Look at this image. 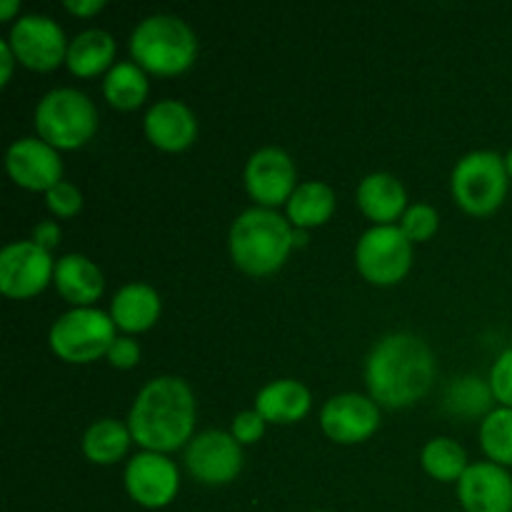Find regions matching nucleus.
Wrapping results in <instances>:
<instances>
[{"instance_id":"f257e3e1","label":"nucleus","mask_w":512,"mask_h":512,"mask_svg":"<svg viewBox=\"0 0 512 512\" xmlns=\"http://www.w3.org/2000/svg\"><path fill=\"white\" fill-rule=\"evenodd\" d=\"M365 380L375 403L385 408H408L433 385V353L418 335L393 333L370 353Z\"/></svg>"},{"instance_id":"f03ea898","label":"nucleus","mask_w":512,"mask_h":512,"mask_svg":"<svg viewBox=\"0 0 512 512\" xmlns=\"http://www.w3.org/2000/svg\"><path fill=\"white\" fill-rule=\"evenodd\" d=\"M195 425V400L180 378H155L145 385L130 410L128 428L148 453H170L190 440Z\"/></svg>"},{"instance_id":"7ed1b4c3","label":"nucleus","mask_w":512,"mask_h":512,"mask_svg":"<svg viewBox=\"0 0 512 512\" xmlns=\"http://www.w3.org/2000/svg\"><path fill=\"white\" fill-rule=\"evenodd\" d=\"M293 248V230L283 215L268 208H250L230 228V253L248 275H270L285 263Z\"/></svg>"},{"instance_id":"20e7f679","label":"nucleus","mask_w":512,"mask_h":512,"mask_svg":"<svg viewBox=\"0 0 512 512\" xmlns=\"http://www.w3.org/2000/svg\"><path fill=\"white\" fill-rule=\"evenodd\" d=\"M130 53L143 70L178 75L193 65L198 55V40L193 28L178 15H150L133 30Z\"/></svg>"},{"instance_id":"39448f33","label":"nucleus","mask_w":512,"mask_h":512,"mask_svg":"<svg viewBox=\"0 0 512 512\" xmlns=\"http://www.w3.org/2000/svg\"><path fill=\"white\" fill-rule=\"evenodd\" d=\"M35 128L53 148H80L98 128V110L80 90L55 88L35 108Z\"/></svg>"},{"instance_id":"423d86ee","label":"nucleus","mask_w":512,"mask_h":512,"mask_svg":"<svg viewBox=\"0 0 512 512\" xmlns=\"http://www.w3.org/2000/svg\"><path fill=\"white\" fill-rule=\"evenodd\" d=\"M508 178L505 158L493 150H475L455 165L453 195L468 213L490 215L508 195Z\"/></svg>"},{"instance_id":"0eeeda50","label":"nucleus","mask_w":512,"mask_h":512,"mask_svg":"<svg viewBox=\"0 0 512 512\" xmlns=\"http://www.w3.org/2000/svg\"><path fill=\"white\" fill-rule=\"evenodd\" d=\"M115 343V320L95 308H75L60 315L50 330V348L68 363H90L108 355Z\"/></svg>"},{"instance_id":"6e6552de","label":"nucleus","mask_w":512,"mask_h":512,"mask_svg":"<svg viewBox=\"0 0 512 512\" xmlns=\"http://www.w3.org/2000/svg\"><path fill=\"white\" fill-rule=\"evenodd\" d=\"M413 260L408 235L398 225H375L360 238L355 263L365 280L375 285H393L405 278Z\"/></svg>"},{"instance_id":"1a4fd4ad","label":"nucleus","mask_w":512,"mask_h":512,"mask_svg":"<svg viewBox=\"0 0 512 512\" xmlns=\"http://www.w3.org/2000/svg\"><path fill=\"white\" fill-rule=\"evenodd\" d=\"M55 275L50 250L40 248L35 240L5 245L0 253V290L8 298H30L48 285Z\"/></svg>"},{"instance_id":"9d476101","label":"nucleus","mask_w":512,"mask_h":512,"mask_svg":"<svg viewBox=\"0 0 512 512\" xmlns=\"http://www.w3.org/2000/svg\"><path fill=\"white\" fill-rule=\"evenodd\" d=\"M190 475L205 485H223L235 480L243 468V450L233 435L223 430H205L190 440L185 450Z\"/></svg>"},{"instance_id":"9b49d317","label":"nucleus","mask_w":512,"mask_h":512,"mask_svg":"<svg viewBox=\"0 0 512 512\" xmlns=\"http://www.w3.org/2000/svg\"><path fill=\"white\" fill-rule=\"evenodd\" d=\"M15 58L33 70H53L68 55L65 33L48 15H23L8 38Z\"/></svg>"},{"instance_id":"f8f14e48","label":"nucleus","mask_w":512,"mask_h":512,"mask_svg":"<svg viewBox=\"0 0 512 512\" xmlns=\"http://www.w3.org/2000/svg\"><path fill=\"white\" fill-rule=\"evenodd\" d=\"M125 488L143 508H165L178 495V468L160 453H140L125 468Z\"/></svg>"},{"instance_id":"ddd939ff","label":"nucleus","mask_w":512,"mask_h":512,"mask_svg":"<svg viewBox=\"0 0 512 512\" xmlns=\"http://www.w3.org/2000/svg\"><path fill=\"white\" fill-rule=\"evenodd\" d=\"M320 425H323L325 435L333 438L335 443H360L378 430L380 410L373 400L363 398V395H335L325 403Z\"/></svg>"},{"instance_id":"4468645a","label":"nucleus","mask_w":512,"mask_h":512,"mask_svg":"<svg viewBox=\"0 0 512 512\" xmlns=\"http://www.w3.org/2000/svg\"><path fill=\"white\" fill-rule=\"evenodd\" d=\"M245 185L260 205L273 208V205L285 203L295 193L293 160L280 148L258 150L245 168Z\"/></svg>"},{"instance_id":"2eb2a0df","label":"nucleus","mask_w":512,"mask_h":512,"mask_svg":"<svg viewBox=\"0 0 512 512\" xmlns=\"http://www.w3.org/2000/svg\"><path fill=\"white\" fill-rule=\"evenodd\" d=\"M5 165H8L10 178L28 190L48 193L63 178V163H60L55 148L38 138L15 140L5 155Z\"/></svg>"},{"instance_id":"dca6fc26","label":"nucleus","mask_w":512,"mask_h":512,"mask_svg":"<svg viewBox=\"0 0 512 512\" xmlns=\"http://www.w3.org/2000/svg\"><path fill=\"white\" fill-rule=\"evenodd\" d=\"M458 483L465 512H512V475L503 465H468Z\"/></svg>"},{"instance_id":"f3484780","label":"nucleus","mask_w":512,"mask_h":512,"mask_svg":"<svg viewBox=\"0 0 512 512\" xmlns=\"http://www.w3.org/2000/svg\"><path fill=\"white\" fill-rule=\"evenodd\" d=\"M198 123L180 100H160L145 115V135L163 150H185L195 140Z\"/></svg>"},{"instance_id":"a211bd4d","label":"nucleus","mask_w":512,"mask_h":512,"mask_svg":"<svg viewBox=\"0 0 512 512\" xmlns=\"http://www.w3.org/2000/svg\"><path fill=\"white\" fill-rule=\"evenodd\" d=\"M55 285L68 303L85 308V305L95 303L103 293V273L85 255L70 253L63 255L55 265Z\"/></svg>"},{"instance_id":"6ab92c4d","label":"nucleus","mask_w":512,"mask_h":512,"mask_svg":"<svg viewBox=\"0 0 512 512\" xmlns=\"http://www.w3.org/2000/svg\"><path fill=\"white\" fill-rule=\"evenodd\" d=\"M255 410L265 423H295L310 410V393L298 380H275L260 390Z\"/></svg>"},{"instance_id":"aec40b11","label":"nucleus","mask_w":512,"mask_h":512,"mask_svg":"<svg viewBox=\"0 0 512 512\" xmlns=\"http://www.w3.org/2000/svg\"><path fill=\"white\" fill-rule=\"evenodd\" d=\"M358 205L378 225H390L405 210V188L388 173H373L360 183Z\"/></svg>"},{"instance_id":"412c9836","label":"nucleus","mask_w":512,"mask_h":512,"mask_svg":"<svg viewBox=\"0 0 512 512\" xmlns=\"http://www.w3.org/2000/svg\"><path fill=\"white\" fill-rule=\"evenodd\" d=\"M158 315L160 298L150 285L130 283L115 293L110 318L115 320L118 328L128 330V333H140V330H148L158 320Z\"/></svg>"},{"instance_id":"4be33fe9","label":"nucleus","mask_w":512,"mask_h":512,"mask_svg":"<svg viewBox=\"0 0 512 512\" xmlns=\"http://www.w3.org/2000/svg\"><path fill=\"white\" fill-rule=\"evenodd\" d=\"M115 55V40L113 35L105 33L100 28L83 30V33L75 35L68 45V55H65V63L80 78H90V75H98L100 70H105L110 65Z\"/></svg>"},{"instance_id":"5701e85b","label":"nucleus","mask_w":512,"mask_h":512,"mask_svg":"<svg viewBox=\"0 0 512 512\" xmlns=\"http://www.w3.org/2000/svg\"><path fill=\"white\" fill-rule=\"evenodd\" d=\"M335 210V193L325 183L310 180L295 188V193L288 200V215L300 230L323 225Z\"/></svg>"},{"instance_id":"b1692460","label":"nucleus","mask_w":512,"mask_h":512,"mask_svg":"<svg viewBox=\"0 0 512 512\" xmlns=\"http://www.w3.org/2000/svg\"><path fill=\"white\" fill-rule=\"evenodd\" d=\"M133 440L130 428H125L118 420H98L88 428L83 438V453L88 460L98 465H113L128 453V445Z\"/></svg>"},{"instance_id":"393cba45","label":"nucleus","mask_w":512,"mask_h":512,"mask_svg":"<svg viewBox=\"0 0 512 512\" xmlns=\"http://www.w3.org/2000/svg\"><path fill=\"white\" fill-rule=\"evenodd\" d=\"M103 93L113 108L133 110L148 95V78L143 68L135 63H118L110 68V73L103 80Z\"/></svg>"},{"instance_id":"a878e982","label":"nucleus","mask_w":512,"mask_h":512,"mask_svg":"<svg viewBox=\"0 0 512 512\" xmlns=\"http://www.w3.org/2000/svg\"><path fill=\"white\" fill-rule=\"evenodd\" d=\"M480 445L495 465H512V408L488 413L480 425Z\"/></svg>"},{"instance_id":"bb28decb","label":"nucleus","mask_w":512,"mask_h":512,"mask_svg":"<svg viewBox=\"0 0 512 512\" xmlns=\"http://www.w3.org/2000/svg\"><path fill=\"white\" fill-rule=\"evenodd\" d=\"M493 400L495 395L493 390H490V385H485L483 380L475 378V375L455 380L448 388V395H445V405H448L455 415H465V418H478V415L488 413Z\"/></svg>"},{"instance_id":"cd10ccee","label":"nucleus","mask_w":512,"mask_h":512,"mask_svg":"<svg viewBox=\"0 0 512 512\" xmlns=\"http://www.w3.org/2000/svg\"><path fill=\"white\" fill-rule=\"evenodd\" d=\"M423 468L435 480H460L468 470L465 465V450L450 438H435L423 448Z\"/></svg>"},{"instance_id":"c85d7f7f","label":"nucleus","mask_w":512,"mask_h":512,"mask_svg":"<svg viewBox=\"0 0 512 512\" xmlns=\"http://www.w3.org/2000/svg\"><path fill=\"white\" fill-rule=\"evenodd\" d=\"M438 210L433 208V205H425V203H418L413 205V208H408L403 213V220H400V228H403V233L408 235V240L413 243V240H428L433 238L435 230H438Z\"/></svg>"},{"instance_id":"c756f323","label":"nucleus","mask_w":512,"mask_h":512,"mask_svg":"<svg viewBox=\"0 0 512 512\" xmlns=\"http://www.w3.org/2000/svg\"><path fill=\"white\" fill-rule=\"evenodd\" d=\"M490 390L503 408H512V348L503 350L490 370Z\"/></svg>"},{"instance_id":"7c9ffc66","label":"nucleus","mask_w":512,"mask_h":512,"mask_svg":"<svg viewBox=\"0 0 512 512\" xmlns=\"http://www.w3.org/2000/svg\"><path fill=\"white\" fill-rule=\"evenodd\" d=\"M45 200H48V208L55 215H60V218H70V215H75L83 208V195H80V190L73 183H65V180L53 185Z\"/></svg>"},{"instance_id":"2f4dec72","label":"nucleus","mask_w":512,"mask_h":512,"mask_svg":"<svg viewBox=\"0 0 512 512\" xmlns=\"http://www.w3.org/2000/svg\"><path fill=\"white\" fill-rule=\"evenodd\" d=\"M265 430V420L258 410H245V413H238L233 420V438L238 440L240 445H248L260 440Z\"/></svg>"},{"instance_id":"473e14b6","label":"nucleus","mask_w":512,"mask_h":512,"mask_svg":"<svg viewBox=\"0 0 512 512\" xmlns=\"http://www.w3.org/2000/svg\"><path fill=\"white\" fill-rule=\"evenodd\" d=\"M140 358V348L135 340L130 338H115V343L110 345L108 360L115 368H133Z\"/></svg>"},{"instance_id":"72a5a7b5","label":"nucleus","mask_w":512,"mask_h":512,"mask_svg":"<svg viewBox=\"0 0 512 512\" xmlns=\"http://www.w3.org/2000/svg\"><path fill=\"white\" fill-rule=\"evenodd\" d=\"M33 240L40 245V248H45V250L53 248V245L60 240L58 223H55V220H43V223L35 225Z\"/></svg>"},{"instance_id":"f704fd0d","label":"nucleus","mask_w":512,"mask_h":512,"mask_svg":"<svg viewBox=\"0 0 512 512\" xmlns=\"http://www.w3.org/2000/svg\"><path fill=\"white\" fill-rule=\"evenodd\" d=\"M103 0H65V8L75 15H93L103 10Z\"/></svg>"},{"instance_id":"c9c22d12","label":"nucleus","mask_w":512,"mask_h":512,"mask_svg":"<svg viewBox=\"0 0 512 512\" xmlns=\"http://www.w3.org/2000/svg\"><path fill=\"white\" fill-rule=\"evenodd\" d=\"M13 48H10L8 40H3L0 43V63H3V75H0V85H5L10 80V73H13Z\"/></svg>"},{"instance_id":"e433bc0d","label":"nucleus","mask_w":512,"mask_h":512,"mask_svg":"<svg viewBox=\"0 0 512 512\" xmlns=\"http://www.w3.org/2000/svg\"><path fill=\"white\" fill-rule=\"evenodd\" d=\"M15 8H18L15 0H5V3H0V18H10V15L15 13Z\"/></svg>"},{"instance_id":"4c0bfd02","label":"nucleus","mask_w":512,"mask_h":512,"mask_svg":"<svg viewBox=\"0 0 512 512\" xmlns=\"http://www.w3.org/2000/svg\"><path fill=\"white\" fill-rule=\"evenodd\" d=\"M305 240H308V235H305V230H293V245H303Z\"/></svg>"},{"instance_id":"58836bf2","label":"nucleus","mask_w":512,"mask_h":512,"mask_svg":"<svg viewBox=\"0 0 512 512\" xmlns=\"http://www.w3.org/2000/svg\"><path fill=\"white\" fill-rule=\"evenodd\" d=\"M505 168H508V175L512 178V150L508 153V158H505Z\"/></svg>"},{"instance_id":"ea45409f","label":"nucleus","mask_w":512,"mask_h":512,"mask_svg":"<svg viewBox=\"0 0 512 512\" xmlns=\"http://www.w3.org/2000/svg\"><path fill=\"white\" fill-rule=\"evenodd\" d=\"M320 512H323V510H320Z\"/></svg>"}]
</instances>
